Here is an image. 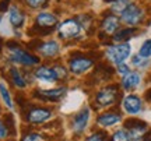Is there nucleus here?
I'll use <instances>...</instances> for the list:
<instances>
[{
  "label": "nucleus",
  "instance_id": "5701e85b",
  "mask_svg": "<svg viewBox=\"0 0 151 141\" xmlns=\"http://www.w3.org/2000/svg\"><path fill=\"white\" fill-rule=\"evenodd\" d=\"M141 57H151V39H147L144 44L141 45L140 48V52H139Z\"/></svg>",
  "mask_w": 151,
  "mask_h": 141
},
{
  "label": "nucleus",
  "instance_id": "412c9836",
  "mask_svg": "<svg viewBox=\"0 0 151 141\" xmlns=\"http://www.w3.org/2000/svg\"><path fill=\"white\" fill-rule=\"evenodd\" d=\"M130 3L127 0H113L112 3V11L113 13H118V14H122L124 10H126V7L129 6Z\"/></svg>",
  "mask_w": 151,
  "mask_h": 141
},
{
  "label": "nucleus",
  "instance_id": "c756f323",
  "mask_svg": "<svg viewBox=\"0 0 151 141\" xmlns=\"http://www.w3.org/2000/svg\"><path fill=\"white\" fill-rule=\"evenodd\" d=\"M39 140H41V136H39V134H37V133H29V134L22 137L21 141H39Z\"/></svg>",
  "mask_w": 151,
  "mask_h": 141
},
{
  "label": "nucleus",
  "instance_id": "6ab92c4d",
  "mask_svg": "<svg viewBox=\"0 0 151 141\" xmlns=\"http://www.w3.org/2000/svg\"><path fill=\"white\" fill-rule=\"evenodd\" d=\"M10 22L13 27H20L24 22V14L17 7H11L10 9Z\"/></svg>",
  "mask_w": 151,
  "mask_h": 141
},
{
  "label": "nucleus",
  "instance_id": "cd10ccee",
  "mask_svg": "<svg viewBox=\"0 0 151 141\" xmlns=\"http://www.w3.org/2000/svg\"><path fill=\"white\" fill-rule=\"evenodd\" d=\"M27 1V4L29 7H32V9H37V7H41L46 3V0H25Z\"/></svg>",
  "mask_w": 151,
  "mask_h": 141
},
{
  "label": "nucleus",
  "instance_id": "f03ea898",
  "mask_svg": "<svg viewBox=\"0 0 151 141\" xmlns=\"http://www.w3.org/2000/svg\"><path fill=\"white\" fill-rule=\"evenodd\" d=\"M119 97V87L118 85H108V87L102 88L101 91H98L97 97H95V101L99 106L102 108H106V106H111L116 102V99Z\"/></svg>",
  "mask_w": 151,
  "mask_h": 141
},
{
  "label": "nucleus",
  "instance_id": "c9c22d12",
  "mask_svg": "<svg viewBox=\"0 0 151 141\" xmlns=\"http://www.w3.org/2000/svg\"><path fill=\"white\" fill-rule=\"evenodd\" d=\"M105 1H112V0H105Z\"/></svg>",
  "mask_w": 151,
  "mask_h": 141
},
{
  "label": "nucleus",
  "instance_id": "473e14b6",
  "mask_svg": "<svg viewBox=\"0 0 151 141\" xmlns=\"http://www.w3.org/2000/svg\"><path fill=\"white\" fill-rule=\"evenodd\" d=\"M133 64H136V66H140L141 64V56H140V54L133 57Z\"/></svg>",
  "mask_w": 151,
  "mask_h": 141
},
{
  "label": "nucleus",
  "instance_id": "b1692460",
  "mask_svg": "<svg viewBox=\"0 0 151 141\" xmlns=\"http://www.w3.org/2000/svg\"><path fill=\"white\" fill-rule=\"evenodd\" d=\"M0 94H1V98L4 103L7 105V108H13V102H11L10 94H9V89L4 87V84H0Z\"/></svg>",
  "mask_w": 151,
  "mask_h": 141
},
{
  "label": "nucleus",
  "instance_id": "393cba45",
  "mask_svg": "<svg viewBox=\"0 0 151 141\" xmlns=\"http://www.w3.org/2000/svg\"><path fill=\"white\" fill-rule=\"evenodd\" d=\"M106 138H108V134L101 130V131H95L94 134H91V136L87 138V141H106Z\"/></svg>",
  "mask_w": 151,
  "mask_h": 141
},
{
  "label": "nucleus",
  "instance_id": "39448f33",
  "mask_svg": "<svg viewBox=\"0 0 151 141\" xmlns=\"http://www.w3.org/2000/svg\"><path fill=\"white\" fill-rule=\"evenodd\" d=\"M10 59L16 63H20V64H24V66H34V64H38L39 63V59L37 56L34 54H29L27 53L25 50H22L18 48H14V49H10Z\"/></svg>",
  "mask_w": 151,
  "mask_h": 141
},
{
  "label": "nucleus",
  "instance_id": "a878e982",
  "mask_svg": "<svg viewBox=\"0 0 151 141\" xmlns=\"http://www.w3.org/2000/svg\"><path fill=\"white\" fill-rule=\"evenodd\" d=\"M4 123H6V126H7V129H9V131H10L11 134H16V129H14V117H13V115H6Z\"/></svg>",
  "mask_w": 151,
  "mask_h": 141
},
{
  "label": "nucleus",
  "instance_id": "c85d7f7f",
  "mask_svg": "<svg viewBox=\"0 0 151 141\" xmlns=\"http://www.w3.org/2000/svg\"><path fill=\"white\" fill-rule=\"evenodd\" d=\"M53 69H55V73H56V76H58V80H60V78H65L66 74H67V71H66L65 67L56 66V67H53Z\"/></svg>",
  "mask_w": 151,
  "mask_h": 141
},
{
  "label": "nucleus",
  "instance_id": "f3484780",
  "mask_svg": "<svg viewBox=\"0 0 151 141\" xmlns=\"http://www.w3.org/2000/svg\"><path fill=\"white\" fill-rule=\"evenodd\" d=\"M39 50L43 56H48V57H52V56H56L59 53V45L56 44L55 41H49V42H45L39 46Z\"/></svg>",
  "mask_w": 151,
  "mask_h": 141
},
{
  "label": "nucleus",
  "instance_id": "bb28decb",
  "mask_svg": "<svg viewBox=\"0 0 151 141\" xmlns=\"http://www.w3.org/2000/svg\"><path fill=\"white\" fill-rule=\"evenodd\" d=\"M9 129H7V126H6L4 122H1L0 120V140H3V138H6V137L9 136Z\"/></svg>",
  "mask_w": 151,
  "mask_h": 141
},
{
  "label": "nucleus",
  "instance_id": "aec40b11",
  "mask_svg": "<svg viewBox=\"0 0 151 141\" xmlns=\"http://www.w3.org/2000/svg\"><path fill=\"white\" fill-rule=\"evenodd\" d=\"M10 73H11V80H13V82H14L16 87L24 88L25 85H27V82H25V80H24V77L20 74V71L17 70V69H11Z\"/></svg>",
  "mask_w": 151,
  "mask_h": 141
},
{
  "label": "nucleus",
  "instance_id": "2f4dec72",
  "mask_svg": "<svg viewBox=\"0 0 151 141\" xmlns=\"http://www.w3.org/2000/svg\"><path fill=\"white\" fill-rule=\"evenodd\" d=\"M9 4H10V0H0V13L9 10Z\"/></svg>",
  "mask_w": 151,
  "mask_h": 141
},
{
  "label": "nucleus",
  "instance_id": "423d86ee",
  "mask_svg": "<svg viewBox=\"0 0 151 141\" xmlns=\"http://www.w3.org/2000/svg\"><path fill=\"white\" fill-rule=\"evenodd\" d=\"M120 20L127 25H137L143 20V11L140 10V7L130 3L126 7V10L120 14Z\"/></svg>",
  "mask_w": 151,
  "mask_h": 141
},
{
  "label": "nucleus",
  "instance_id": "f8f14e48",
  "mask_svg": "<svg viewBox=\"0 0 151 141\" xmlns=\"http://www.w3.org/2000/svg\"><path fill=\"white\" fill-rule=\"evenodd\" d=\"M120 122V113L118 112H106V113L99 115L97 117V123L102 127H111Z\"/></svg>",
  "mask_w": 151,
  "mask_h": 141
},
{
  "label": "nucleus",
  "instance_id": "f704fd0d",
  "mask_svg": "<svg viewBox=\"0 0 151 141\" xmlns=\"http://www.w3.org/2000/svg\"><path fill=\"white\" fill-rule=\"evenodd\" d=\"M3 44H4V42H3V39H1V37H0V50H1V48H3Z\"/></svg>",
  "mask_w": 151,
  "mask_h": 141
},
{
  "label": "nucleus",
  "instance_id": "0eeeda50",
  "mask_svg": "<svg viewBox=\"0 0 151 141\" xmlns=\"http://www.w3.org/2000/svg\"><path fill=\"white\" fill-rule=\"evenodd\" d=\"M58 31H59L60 38H63V39L74 38V37H77L80 34L81 24L78 21H76V20H67L63 24H60Z\"/></svg>",
  "mask_w": 151,
  "mask_h": 141
},
{
  "label": "nucleus",
  "instance_id": "7ed1b4c3",
  "mask_svg": "<svg viewBox=\"0 0 151 141\" xmlns=\"http://www.w3.org/2000/svg\"><path fill=\"white\" fill-rule=\"evenodd\" d=\"M130 54V45L129 44H119L109 46L106 50V56L109 57L111 62H113L115 64H122L124 60L129 57Z\"/></svg>",
  "mask_w": 151,
  "mask_h": 141
},
{
  "label": "nucleus",
  "instance_id": "ddd939ff",
  "mask_svg": "<svg viewBox=\"0 0 151 141\" xmlns=\"http://www.w3.org/2000/svg\"><path fill=\"white\" fill-rule=\"evenodd\" d=\"M119 22L120 21H119L118 17L113 16V14H109V16H106L104 18L102 24H101V28H102V31L105 34L111 35V34H115L119 29Z\"/></svg>",
  "mask_w": 151,
  "mask_h": 141
},
{
  "label": "nucleus",
  "instance_id": "dca6fc26",
  "mask_svg": "<svg viewBox=\"0 0 151 141\" xmlns=\"http://www.w3.org/2000/svg\"><path fill=\"white\" fill-rule=\"evenodd\" d=\"M136 29L134 27H129V28H122V29H118L116 32L113 34V41H116V42H123V41H127L130 39L133 35L136 34Z\"/></svg>",
  "mask_w": 151,
  "mask_h": 141
},
{
  "label": "nucleus",
  "instance_id": "9d476101",
  "mask_svg": "<svg viewBox=\"0 0 151 141\" xmlns=\"http://www.w3.org/2000/svg\"><path fill=\"white\" fill-rule=\"evenodd\" d=\"M123 108L130 115H136L141 110V99L136 95H129L123 99Z\"/></svg>",
  "mask_w": 151,
  "mask_h": 141
},
{
  "label": "nucleus",
  "instance_id": "a211bd4d",
  "mask_svg": "<svg viewBox=\"0 0 151 141\" xmlns=\"http://www.w3.org/2000/svg\"><path fill=\"white\" fill-rule=\"evenodd\" d=\"M35 76L39 80H58L55 69H49V67H41V69H38L35 71Z\"/></svg>",
  "mask_w": 151,
  "mask_h": 141
},
{
  "label": "nucleus",
  "instance_id": "72a5a7b5",
  "mask_svg": "<svg viewBox=\"0 0 151 141\" xmlns=\"http://www.w3.org/2000/svg\"><path fill=\"white\" fill-rule=\"evenodd\" d=\"M146 98L148 99V101H151V89H148V91L146 92Z\"/></svg>",
  "mask_w": 151,
  "mask_h": 141
},
{
  "label": "nucleus",
  "instance_id": "2eb2a0df",
  "mask_svg": "<svg viewBox=\"0 0 151 141\" xmlns=\"http://www.w3.org/2000/svg\"><path fill=\"white\" fill-rule=\"evenodd\" d=\"M140 74L139 73H129L127 76H124L123 81H122V87L124 89H134L139 87L140 84Z\"/></svg>",
  "mask_w": 151,
  "mask_h": 141
},
{
  "label": "nucleus",
  "instance_id": "f257e3e1",
  "mask_svg": "<svg viewBox=\"0 0 151 141\" xmlns=\"http://www.w3.org/2000/svg\"><path fill=\"white\" fill-rule=\"evenodd\" d=\"M124 129L127 130L130 138L133 140H140L148 133V125L146 122H143L140 119H127L124 122Z\"/></svg>",
  "mask_w": 151,
  "mask_h": 141
},
{
  "label": "nucleus",
  "instance_id": "1a4fd4ad",
  "mask_svg": "<svg viewBox=\"0 0 151 141\" xmlns=\"http://www.w3.org/2000/svg\"><path fill=\"white\" fill-rule=\"evenodd\" d=\"M92 64H94V60L90 57H76L70 62V71L74 74H81L88 69H91Z\"/></svg>",
  "mask_w": 151,
  "mask_h": 141
},
{
  "label": "nucleus",
  "instance_id": "4be33fe9",
  "mask_svg": "<svg viewBox=\"0 0 151 141\" xmlns=\"http://www.w3.org/2000/svg\"><path fill=\"white\" fill-rule=\"evenodd\" d=\"M111 141H130V136L127 130H118L111 137Z\"/></svg>",
  "mask_w": 151,
  "mask_h": 141
},
{
  "label": "nucleus",
  "instance_id": "6e6552de",
  "mask_svg": "<svg viewBox=\"0 0 151 141\" xmlns=\"http://www.w3.org/2000/svg\"><path fill=\"white\" fill-rule=\"evenodd\" d=\"M88 119H90V109L88 108H83L76 115L74 120H73V129H74L76 134H80V133L86 130Z\"/></svg>",
  "mask_w": 151,
  "mask_h": 141
},
{
  "label": "nucleus",
  "instance_id": "7c9ffc66",
  "mask_svg": "<svg viewBox=\"0 0 151 141\" xmlns=\"http://www.w3.org/2000/svg\"><path fill=\"white\" fill-rule=\"evenodd\" d=\"M118 73H120L122 76H127V74L130 73V70H129L127 66L122 63V64H118Z\"/></svg>",
  "mask_w": 151,
  "mask_h": 141
},
{
  "label": "nucleus",
  "instance_id": "9b49d317",
  "mask_svg": "<svg viewBox=\"0 0 151 141\" xmlns=\"http://www.w3.org/2000/svg\"><path fill=\"white\" fill-rule=\"evenodd\" d=\"M66 94V88H55V89H45V91H35V97L46 101H59Z\"/></svg>",
  "mask_w": 151,
  "mask_h": 141
},
{
  "label": "nucleus",
  "instance_id": "20e7f679",
  "mask_svg": "<svg viewBox=\"0 0 151 141\" xmlns=\"http://www.w3.org/2000/svg\"><path fill=\"white\" fill-rule=\"evenodd\" d=\"M52 117V112L45 108H29L25 112V119L32 125H41Z\"/></svg>",
  "mask_w": 151,
  "mask_h": 141
},
{
  "label": "nucleus",
  "instance_id": "4468645a",
  "mask_svg": "<svg viewBox=\"0 0 151 141\" xmlns=\"http://www.w3.org/2000/svg\"><path fill=\"white\" fill-rule=\"evenodd\" d=\"M58 18L50 14V13H41L37 17V25L43 28H53V25H56Z\"/></svg>",
  "mask_w": 151,
  "mask_h": 141
}]
</instances>
